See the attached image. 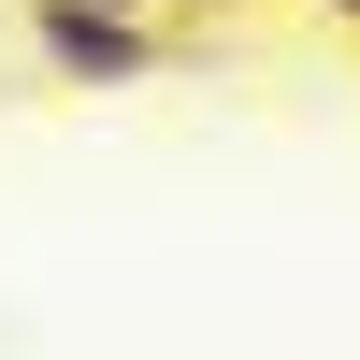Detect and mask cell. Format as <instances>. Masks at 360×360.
<instances>
[{
	"label": "cell",
	"mask_w": 360,
	"mask_h": 360,
	"mask_svg": "<svg viewBox=\"0 0 360 360\" xmlns=\"http://www.w3.org/2000/svg\"><path fill=\"white\" fill-rule=\"evenodd\" d=\"M101 15H159V0H101Z\"/></svg>",
	"instance_id": "7a4b0ae2"
},
{
	"label": "cell",
	"mask_w": 360,
	"mask_h": 360,
	"mask_svg": "<svg viewBox=\"0 0 360 360\" xmlns=\"http://www.w3.org/2000/svg\"><path fill=\"white\" fill-rule=\"evenodd\" d=\"M29 44H44L58 86H144V72H159V29H144V15H101V0H29Z\"/></svg>",
	"instance_id": "6da1fadb"
},
{
	"label": "cell",
	"mask_w": 360,
	"mask_h": 360,
	"mask_svg": "<svg viewBox=\"0 0 360 360\" xmlns=\"http://www.w3.org/2000/svg\"><path fill=\"white\" fill-rule=\"evenodd\" d=\"M332 15H346V29H360V0H332Z\"/></svg>",
	"instance_id": "3957f363"
}]
</instances>
